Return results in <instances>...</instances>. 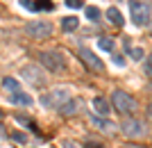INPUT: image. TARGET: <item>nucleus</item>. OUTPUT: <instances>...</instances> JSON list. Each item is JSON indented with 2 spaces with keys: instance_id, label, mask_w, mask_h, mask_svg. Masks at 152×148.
Wrapping results in <instances>:
<instances>
[{
  "instance_id": "nucleus-26",
  "label": "nucleus",
  "mask_w": 152,
  "mask_h": 148,
  "mask_svg": "<svg viewBox=\"0 0 152 148\" xmlns=\"http://www.w3.org/2000/svg\"><path fill=\"white\" fill-rule=\"evenodd\" d=\"M86 148H102L100 144H86Z\"/></svg>"
},
{
  "instance_id": "nucleus-21",
  "label": "nucleus",
  "mask_w": 152,
  "mask_h": 148,
  "mask_svg": "<svg viewBox=\"0 0 152 148\" xmlns=\"http://www.w3.org/2000/svg\"><path fill=\"white\" fill-rule=\"evenodd\" d=\"M12 139H14V141H18V144H25V141H27V137L23 135V132H14Z\"/></svg>"
},
{
  "instance_id": "nucleus-2",
  "label": "nucleus",
  "mask_w": 152,
  "mask_h": 148,
  "mask_svg": "<svg viewBox=\"0 0 152 148\" xmlns=\"http://www.w3.org/2000/svg\"><path fill=\"white\" fill-rule=\"evenodd\" d=\"M68 100H73V98H70V91H68V89H64V87H59V89H52L50 94H45V96L41 98L43 107H57V110H61V107L68 103Z\"/></svg>"
},
{
  "instance_id": "nucleus-27",
  "label": "nucleus",
  "mask_w": 152,
  "mask_h": 148,
  "mask_svg": "<svg viewBox=\"0 0 152 148\" xmlns=\"http://www.w3.org/2000/svg\"><path fill=\"white\" fill-rule=\"evenodd\" d=\"M148 116H150V119H152V103L148 105Z\"/></svg>"
},
{
  "instance_id": "nucleus-14",
  "label": "nucleus",
  "mask_w": 152,
  "mask_h": 148,
  "mask_svg": "<svg viewBox=\"0 0 152 148\" xmlns=\"http://www.w3.org/2000/svg\"><path fill=\"white\" fill-rule=\"evenodd\" d=\"M2 87H5V89H9L12 94H18V91H20L18 80H14V77H5V80H2Z\"/></svg>"
},
{
  "instance_id": "nucleus-8",
  "label": "nucleus",
  "mask_w": 152,
  "mask_h": 148,
  "mask_svg": "<svg viewBox=\"0 0 152 148\" xmlns=\"http://www.w3.org/2000/svg\"><path fill=\"white\" fill-rule=\"evenodd\" d=\"M80 57H82V62L89 66L91 71H95V73H102V71H104V64H102V59L98 57L93 50H89V48H80Z\"/></svg>"
},
{
  "instance_id": "nucleus-22",
  "label": "nucleus",
  "mask_w": 152,
  "mask_h": 148,
  "mask_svg": "<svg viewBox=\"0 0 152 148\" xmlns=\"http://www.w3.org/2000/svg\"><path fill=\"white\" fill-rule=\"evenodd\" d=\"M66 7H73V9H80V7H82V0H66Z\"/></svg>"
},
{
  "instance_id": "nucleus-11",
  "label": "nucleus",
  "mask_w": 152,
  "mask_h": 148,
  "mask_svg": "<svg viewBox=\"0 0 152 148\" xmlns=\"http://www.w3.org/2000/svg\"><path fill=\"white\" fill-rule=\"evenodd\" d=\"M107 18L111 21V23H114L116 27H121L123 23H125V18H123V14L118 12V9H116V7H109V9H107Z\"/></svg>"
},
{
  "instance_id": "nucleus-9",
  "label": "nucleus",
  "mask_w": 152,
  "mask_h": 148,
  "mask_svg": "<svg viewBox=\"0 0 152 148\" xmlns=\"http://www.w3.org/2000/svg\"><path fill=\"white\" fill-rule=\"evenodd\" d=\"M91 123H93V125H98V128H100L102 132H107V135L116 132V128H118L114 121H107V119H98V116H91Z\"/></svg>"
},
{
  "instance_id": "nucleus-7",
  "label": "nucleus",
  "mask_w": 152,
  "mask_h": 148,
  "mask_svg": "<svg viewBox=\"0 0 152 148\" xmlns=\"http://www.w3.org/2000/svg\"><path fill=\"white\" fill-rule=\"evenodd\" d=\"M20 75L25 77L27 82H32V84H37V87H41V84L45 82V73L39 68L37 64H25L23 68H20Z\"/></svg>"
},
{
  "instance_id": "nucleus-23",
  "label": "nucleus",
  "mask_w": 152,
  "mask_h": 148,
  "mask_svg": "<svg viewBox=\"0 0 152 148\" xmlns=\"http://www.w3.org/2000/svg\"><path fill=\"white\" fill-rule=\"evenodd\" d=\"M145 73H148V75H152V52H150V57L145 59Z\"/></svg>"
},
{
  "instance_id": "nucleus-12",
  "label": "nucleus",
  "mask_w": 152,
  "mask_h": 148,
  "mask_svg": "<svg viewBox=\"0 0 152 148\" xmlns=\"http://www.w3.org/2000/svg\"><path fill=\"white\" fill-rule=\"evenodd\" d=\"M77 25H80V18H77V16H66V18H61V30L64 32H73V30H77Z\"/></svg>"
},
{
  "instance_id": "nucleus-15",
  "label": "nucleus",
  "mask_w": 152,
  "mask_h": 148,
  "mask_svg": "<svg viewBox=\"0 0 152 148\" xmlns=\"http://www.w3.org/2000/svg\"><path fill=\"white\" fill-rule=\"evenodd\" d=\"M77 107H80V103H77V100H68V103L64 105V107H61L59 112H61L64 116H70V114H75V110H77Z\"/></svg>"
},
{
  "instance_id": "nucleus-25",
  "label": "nucleus",
  "mask_w": 152,
  "mask_h": 148,
  "mask_svg": "<svg viewBox=\"0 0 152 148\" xmlns=\"http://www.w3.org/2000/svg\"><path fill=\"white\" fill-rule=\"evenodd\" d=\"M114 62H116V66H123V64H125V59H123V57H118V55L114 57Z\"/></svg>"
},
{
  "instance_id": "nucleus-10",
  "label": "nucleus",
  "mask_w": 152,
  "mask_h": 148,
  "mask_svg": "<svg viewBox=\"0 0 152 148\" xmlns=\"http://www.w3.org/2000/svg\"><path fill=\"white\" fill-rule=\"evenodd\" d=\"M93 110L98 112L100 116H107V114H109V110H111V105L107 103V98L95 96V98H93Z\"/></svg>"
},
{
  "instance_id": "nucleus-5",
  "label": "nucleus",
  "mask_w": 152,
  "mask_h": 148,
  "mask_svg": "<svg viewBox=\"0 0 152 148\" xmlns=\"http://www.w3.org/2000/svg\"><path fill=\"white\" fill-rule=\"evenodd\" d=\"M25 32L34 39H48V37H52V23H48V21H34V23H27L25 25Z\"/></svg>"
},
{
  "instance_id": "nucleus-4",
  "label": "nucleus",
  "mask_w": 152,
  "mask_h": 148,
  "mask_svg": "<svg viewBox=\"0 0 152 148\" xmlns=\"http://www.w3.org/2000/svg\"><path fill=\"white\" fill-rule=\"evenodd\" d=\"M111 105H114L116 112H121V114H129V112L136 110V100H134L129 94L121 91V89L111 94Z\"/></svg>"
},
{
  "instance_id": "nucleus-18",
  "label": "nucleus",
  "mask_w": 152,
  "mask_h": 148,
  "mask_svg": "<svg viewBox=\"0 0 152 148\" xmlns=\"http://www.w3.org/2000/svg\"><path fill=\"white\" fill-rule=\"evenodd\" d=\"M129 57L136 59V62H141V59L145 57V55H143V48H129Z\"/></svg>"
},
{
  "instance_id": "nucleus-6",
  "label": "nucleus",
  "mask_w": 152,
  "mask_h": 148,
  "mask_svg": "<svg viewBox=\"0 0 152 148\" xmlns=\"http://www.w3.org/2000/svg\"><path fill=\"white\" fill-rule=\"evenodd\" d=\"M121 130H123V135H125V137L139 139V137L145 135L148 128H145V123L139 121V119H125V121H123V125H121Z\"/></svg>"
},
{
  "instance_id": "nucleus-3",
  "label": "nucleus",
  "mask_w": 152,
  "mask_h": 148,
  "mask_svg": "<svg viewBox=\"0 0 152 148\" xmlns=\"http://www.w3.org/2000/svg\"><path fill=\"white\" fill-rule=\"evenodd\" d=\"M41 64L48 68V71H52V73H61V71H66V59L61 57V52H57V50H45V52H41Z\"/></svg>"
},
{
  "instance_id": "nucleus-19",
  "label": "nucleus",
  "mask_w": 152,
  "mask_h": 148,
  "mask_svg": "<svg viewBox=\"0 0 152 148\" xmlns=\"http://www.w3.org/2000/svg\"><path fill=\"white\" fill-rule=\"evenodd\" d=\"M37 9H45L48 12V9H52V2L50 0H37Z\"/></svg>"
},
{
  "instance_id": "nucleus-17",
  "label": "nucleus",
  "mask_w": 152,
  "mask_h": 148,
  "mask_svg": "<svg viewBox=\"0 0 152 148\" xmlns=\"http://www.w3.org/2000/svg\"><path fill=\"white\" fill-rule=\"evenodd\" d=\"M84 14H86V18H89V21H98V18H100V9H98V7H86Z\"/></svg>"
},
{
  "instance_id": "nucleus-13",
  "label": "nucleus",
  "mask_w": 152,
  "mask_h": 148,
  "mask_svg": "<svg viewBox=\"0 0 152 148\" xmlns=\"http://www.w3.org/2000/svg\"><path fill=\"white\" fill-rule=\"evenodd\" d=\"M12 103L14 105H32V96L18 91V94H12Z\"/></svg>"
},
{
  "instance_id": "nucleus-20",
  "label": "nucleus",
  "mask_w": 152,
  "mask_h": 148,
  "mask_svg": "<svg viewBox=\"0 0 152 148\" xmlns=\"http://www.w3.org/2000/svg\"><path fill=\"white\" fill-rule=\"evenodd\" d=\"M20 5L25 7V9H30V12H39V9H37V2H32V0H20Z\"/></svg>"
},
{
  "instance_id": "nucleus-24",
  "label": "nucleus",
  "mask_w": 152,
  "mask_h": 148,
  "mask_svg": "<svg viewBox=\"0 0 152 148\" xmlns=\"http://www.w3.org/2000/svg\"><path fill=\"white\" fill-rule=\"evenodd\" d=\"M61 148H77V144L70 141V139H64V141H61Z\"/></svg>"
},
{
  "instance_id": "nucleus-16",
  "label": "nucleus",
  "mask_w": 152,
  "mask_h": 148,
  "mask_svg": "<svg viewBox=\"0 0 152 148\" xmlns=\"http://www.w3.org/2000/svg\"><path fill=\"white\" fill-rule=\"evenodd\" d=\"M98 46H100L102 50H107V52L114 50V41H111L109 37H100V39H98Z\"/></svg>"
},
{
  "instance_id": "nucleus-1",
  "label": "nucleus",
  "mask_w": 152,
  "mask_h": 148,
  "mask_svg": "<svg viewBox=\"0 0 152 148\" xmlns=\"http://www.w3.org/2000/svg\"><path fill=\"white\" fill-rule=\"evenodd\" d=\"M129 14H132V21L139 27L152 25V9L143 0H132V2H129Z\"/></svg>"
},
{
  "instance_id": "nucleus-28",
  "label": "nucleus",
  "mask_w": 152,
  "mask_h": 148,
  "mask_svg": "<svg viewBox=\"0 0 152 148\" xmlns=\"http://www.w3.org/2000/svg\"><path fill=\"white\" fill-rule=\"evenodd\" d=\"M125 148H141V146H125Z\"/></svg>"
}]
</instances>
